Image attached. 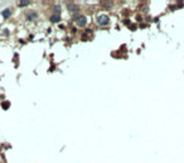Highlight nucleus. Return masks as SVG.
<instances>
[{"mask_svg":"<svg viewBox=\"0 0 184 163\" xmlns=\"http://www.w3.org/2000/svg\"><path fill=\"white\" fill-rule=\"evenodd\" d=\"M97 22H98V24L100 25H107L108 23H110V18H108L107 15H105V14H102V15H98L97 16Z\"/></svg>","mask_w":184,"mask_h":163,"instance_id":"nucleus-1","label":"nucleus"},{"mask_svg":"<svg viewBox=\"0 0 184 163\" xmlns=\"http://www.w3.org/2000/svg\"><path fill=\"white\" fill-rule=\"evenodd\" d=\"M76 20H77V24L80 25V27H85V25L87 24V18L83 16V15H80Z\"/></svg>","mask_w":184,"mask_h":163,"instance_id":"nucleus-2","label":"nucleus"},{"mask_svg":"<svg viewBox=\"0 0 184 163\" xmlns=\"http://www.w3.org/2000/svg\"><path fill=\"white\" fill-rule=\"evenodd\" d=\"M49 20L52 22V23H58V22L61 20V16H59V14H53V15H51Z\"/></svg>","mask_w":184,"mask_h":163,"instance_id":"nucleus-3","label":"nucleus"},{"mask_svg":"<svg viewBox=\"0 0 184 163\" xmlns=\"http://www.w3.org/2000/svg\"><path fill=\"white\" fill-rule=\"evenodd\" d=\"M67 8H68L69 10H72V11H77L78 9H80V6H78L77 4H72V3H71V4H68Z\"/></svg>","mask_w":184,"mask_h":163,"instance_id":"nucleus-4","label":"nucleus"},{"mask_svg":"<svg viewBox=\"0 0 184 163\" xmlns=\"http://www.w3.org/2000/svg\"><path fill=\"white\" fill-rule=\"evenodd\" d=\"M28 4H30L29 0H20V1H18V6H25Z\"/></svg>","mask_w":184,"mask_h":163,"instance_id":"nucleus-5","label":"nucleus"},{"mask_svg":"<svg viewBox=\"0 0 184 163\" xmlns=\"http://www.w3.org/2000/svg\"><path fill=\"white\" fill-rule=\"evenodd\" d=\"M10 13H11V11H10L9 9L4 10V11H3V16H4V18H8V16H9V15H10Z\"/></svg>","mask_w":184,"mask_h":163,"instance_id":"nucleus-6","label":"nucleus"},{"mask_svg":"<svg viewBox=\"0 0 184 163\" xmlns=\"http://www.w3.org/2000/svg\"><path fill=\"white\" fill-rule=\"evenodd\" d=\"M34 18H37L36 13H28V19H34Z\"/></svg>","mask_w":184,"mask_h":163,"instance_id":"nucleus-7","label":"nucleus"},{"mask_svg":"<svg viewBox=\"0 0 184 163\" xmlns=\"http://www.w3.org/2000/svg\"><path fill=\"white\" fill-rule=\"evenodd\" d=\"M101 4H102V5H110L111 6L112 1H101Z\"/></svg>","mask_w":184,"mask_h":163,"instance_id":"nucleus-8","label":"nucleus"},{"mask_svg":"<svg viewBox=\"0 0 184 163\" xmlns=\"http://www.w3.org/2000/svg\"><path fill=\"white\" fill-rule=\"evenodd\" d=\"M9 105H10L9 103H4V104H3V108H4V109H8V108H9Z\"/></svg>","mask_w":184,"mask_h":163,"instance_id":"nucleus-9","label":"nucleus"},{"mask_svg":"<svg viewBox=\"0 0 184 163\" xmlns=\"http://www.w3.org/2000/svg\"><path fill=\"white\" fill-rule=\"evenodd\" d=\"M54 10H56V11H59V10H61V6L56 5V6H54Z\"/></svg>","mask_w":184,"mask_h":163,"instance_id":"nucleus-10","label":"nucleus"}]
</instances>
